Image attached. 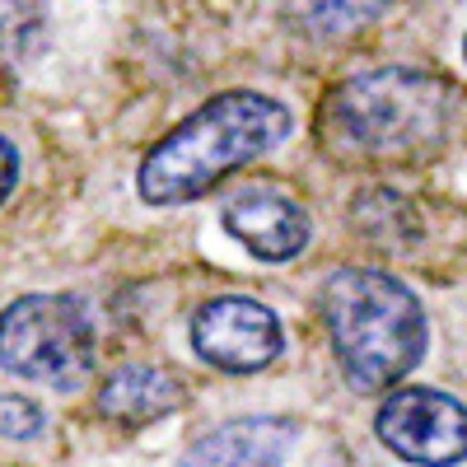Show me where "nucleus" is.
Masks as SVG:
<instances>
[{
  "instance_id": "obj_1",
  "label": "nucleus",
  "mask_w": 467,
  "mask_h": 467,
  "mask_svg": "<svg viewBox=\"0 0 467 467\" xmlns=\"http://www.w3.org/2000/svg\"><path fill=\"white\" fill-rule=\"evenodd\" d=\"M290 136V112L285 103L266 99L257 89H224L206 99L197 112L154 140L140 160L136 187L150 206H182L206 197L229 173L262 160Z\"/></svg>"
},
{
  "instance_id": "obj_2",
  "label": "nucleus",
  "mask_w": 467,
  "mask_h": 467,
  "mask_svg": "<svg viewBox=\"0 0 467 467\" xmlns=\"http://www.w3.org/2000/svg\"><path fill=\"white\" fill-rule=\"evenodd\" d=\"M462 94L435 70H365L341 80L323 103V140L350 160H425L453 122Z\"/></svg>"
},
{
  "instance_id": "obj_3",
  "label": "nucleus",
  "mask_w": 467,
  "mask_h": 467,
  "mask_svg": "<svg viewBox=\"0 0 467 467\" xmlns=\"http://www.w3.org/2000/svg\"><path fill=\"white\" fill-rule=\"evenodd\" d=\"M323 327L356 393L398 388L425 356L431 323L420 299L379 266H346L323 285Z\"/></svg>"
},
{
  "instance_id": "obj_4",
  "label": "nucleus",
  "mask_w": 467,
  "mask_h": 467,
  "mask_svg": "<svg viewBox=\"0 0 467 467\" xmlns=\"http://www.w3.org/2000/svg\"><path fill=\"white\" fill-rule=\"evenodd\" d=\"M99 356V332L85 299L19 295L0 308V369L47 388H80Z\"/></svg>"
},
{
  "instance_id": "obj_5",
  "label": "nucleus",
  "mask_w": 467,
  "mask_h": 467,
  "mask_svg": "<svg viewBox=\"0 0 467 467\" xmlns=\"http://www.w3.org/2000/svg\"><path fill=\"white\" fill-rule=\"evenodd\" d=\"M374 431L416 467H453L467 458V407L440 388H393L374 416Z\"/></svg>"
},
{
  "instance_id": "obj_6",
  "label": "nucleus",
  "mask_w": 467,
  "mask_h": 467,
  "mask_svg": "<svg viewBox=\"0 0 467 467\" xmlns=\"http://www.w3.org/2000/svg\"><path fill=\"white\" fill-rule=\"evenodd\" d=\"M281 318L262 299L215 295L192 314V350L224 374H257L281 356Z\"/></svg>"
},
{
  "instance_id": "obj_7",
  "label": "nucleus",
  "mask_w": 467,
  "mask_h": 467,
  "mask_svg": "<svg viewBox=\"0 0 467 467\" xmlns=\"http://www.w3.org/2000/svg\"><path fill=\"white\" fill-rule=\"evenodd\" d=\"M220 224L257 262H290L308 248V215L271 182H244L220 202Z\"/></svg>"
},
{
  "instance_id": "obj_8",
  "label": "nucleus",
  "mask_w": 467,
  "mask_h": 467,
  "mask_svg": "<svg viewBox=\"0 0 467 467\" xmlns=\"http://www.w3.org/2000/svg\"><path fill=\"white\" fill-rule=\"evenodd\" d=\"M295 425L281 416H244L206 431L182 453V467H285Z\"/></svg>"
},
{
  "instance_id": "obj_9",
  "label": "nucleus",
  "mask_w": 467,
  "mask_h": 467,
  "mask_svg": "<svg viewBox=\"0 0 467 467\" xmlns=\"http://www.w3.org/2000/svg\"><path fill=\"white\" fill-rule=\"evenodd\" d=\"M182 402H187V388L178 383V374L154 369V365H127L99 388V411L108 420H122V425L164 420Z\"/></svg>"
},
{
  "instance_id": "obj_10",
  "label": "nucleus",
  "mask_w": 467,
  "mask_h": 467,
  "mask_svg": "<svg viewBox=\"0 0 467 467\" xmlns=\"http://www.w3.org/2000/svg\"><path fill=\"white\" fill-rule=\"evenodd\" d=\"M393 0H285V19L304 37H346L374 24Z\"/></svg>"
},
{
  "instance_id": "obj_11",
  "label": "nucleus",
  "mask_w": 467,
  "mask_h": 467,
  "mask_svg": "<svg viewBox=\"0 0 467 467\" xmlns=\"http://www.w3.org/2000/svg\"><path fill=\"white\" fill-rule=\"evenodd\" d=\"M43 0H0V61H24L43 37Z\"/></svg>"
},
{
  "instance_id": "obj_12",
  "label": "nucleus",
  "mask_w": 467,
  "mask_h": 467,
  "mask_svg": "<svg viewBox=\"0 0 467 467\" xmlns=\"http://www.w3.org/2000/svg\"><path fill=\"white\" fill-rule=\"evenodd\" d=\"M47 431V411L33 398L0 393V440H37Z\"/></svg>"
},
{
  "instance_id": "obj_13",
  "label": "nucleus",
  "mask_w": 467,
  "mask_h": 467,
  "mask_svg": "<svg viewBox=\"0 0 467 467\" xmlns=\"http://www.w3.org/2000/svg\"><path fill=\"white\" fill-rule=\"evenodd\" d=\"M19 187V150L0 136V206L10 202V192Z\"/></svg>"
},
{
  "instance_id": "obj_14",
  "label": "nucleus",
  "mask_w": 467,
  "mask_h": 467,
  "mask_svg": "<svg viewBox=\"0 0 467 467\" xmlns=\"http://www.w3.org/2000/svg\"><path fill=\"white\" fill-rule=\"evenodd\" d=\"M462 61H467V37H462Z\"/></svg>"
}]
</instances>
